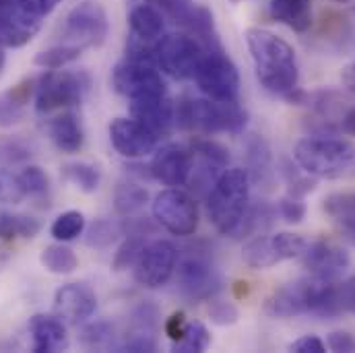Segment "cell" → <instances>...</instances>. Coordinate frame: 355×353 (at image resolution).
Masks as SVG:
<instances>
[{"instance_id": "cell-1", "label": "cell", "mask_w": 355, "mask_h": 353, "mask_svg": "<svg viewBox=\"0 0 355 353\" xmlns=\"http://www.w3.org/2000/svg\"><path fill=\"white\" fill-rule=\"evenodd\" d=\"M246 44L261 87L287 99L297 89L300 81L295 50L283 37L261 27L246 29Z\"/></svg>"}, {"instance_id": "cell-2", "label": "cell", "mask_w": 355, "mask_h": 353, "mask_svg": "<svg viewBox=\"0 0 355 353\" xmlns=\"http://www.w3.org/2000/svg\"><path fill=\"white\" fill-rule=\"evenodd\" d=\"M265 312L272 318H293L302 314H314L320 318L339 316L337 281H322L312 275L291 281L266 300Z\"/></svg>"}, {"instance_id": "cell-3", "label": "cell", "mask_w": 355, "mask_h": 353, "mask_svg": "<svg viewBox=\"0 0 355 353\" xmlns=\"http://www.w3.org/2000/svg\"><path fill=\"white\" fill-rule=\"evenodd\" d=\"M248 124V112L238 101L182 95L176 103V126L196 135H240Z\"/></svg>"}, {"instance_id": "cell-4", "label": "cell", "mask_w": 355, "mask_h": 353, "mask_svg": "<svg viewBox=\"0 0 355 353\" xmlns=\"http://www.w3.org/2000/svg\"><path fill=\"white\" fill-rule=\"evenodd\" d=\"M250 174L244 168H230L209 190L207 213L215 230L223 236L236 238L248 209H250Z\"/></svg>"}, {"instance_id": "cell-5", "label": "cell", "mask_w": 355, "mask_h": 353, "mask_svg": "<svg viewBox=\"0 0 355 353\" xmlns=\"http://www.w3.org/2000/svg\"><path fill=\"white\" fill-rule=\"evenodd\" d=\"M293 162L312 178H341L355 166V145L335 137H308L295 143Z\"/></svg>"}, {"instance_id": "cell-6", "label": "cell", "mask_w": 355, "mask_h": 353, "mask_svg": "<svg viewBox=\"0 0 355 353\" xmlns=\"http://www.w3.org/2000/svg\"><path fill=\"white\" fill-rule=\"evenodd\" d=\"M89 87L91 77L85 71H46L42 77H35V112L48 116L58 110L81 105Z\"/></svg>"}, {"instance_id": "cell-7", "label": "cell", "mask_w": 355, "mask_h": 353, "mask_svg": "<svg viewBox=\"0 0 355 353\" xmlns=\"http://www.w3.org/2000/svg\"><path fill=\"white\" fill-rule=\"evenodd\" d=\"M194 81L200 93L215 101H238L240 97V73L223 46L205 50V56L194 73Z\"/></svg>"}, {"instance_id": "cell-8", "label": "cell", "mask_w": 355, "mask_h": 353, "mask_svg": "<svg viewBox=\"0 0 355 353\" xmlns=\"http://www.w3.org/2000/svg\"><path fill=\"white\" fill-rule=\"evenodd\" d=\"M110 33V21L103 4L97 0H83L69 10L60 25V44L85 48H99Z\"/></svg>"}, {"instance_id": "cell-9", "label": "cell", "mask_w": 355, "mask_h": 353, "mask_svg": "<svg viewBox=\"0 0 355 353\" xmlns=\"http://www.w3.org/2000/svg\"><path fill=\"white\" fill-rule=\"evenodd\" d=\"M205 56V46L190 33H170L155 42V62L168 77L176 81L194 79Z\"/></svg>"}, {"instance_id": "cell-10", "label": "cell", "mask_w": 355, "mask_h": 353, "mask_svg": "<svg viewBox=\"0 0 355 353\" xmlns=\"http://www.w3.org/2000/svg\"><path fill=\"white\" fill-rule=\"evenodd\" d=\"M151 213L153 219L174 236H192L198 227L196 200L180 188L162 190L151 203Z\"/></svg>"}, {"instance_id": "cell-11", "label": "cell", "mask_w": 355, "mask_h": 353, "mask_svg": "<svg viewBox=\"0 0 355 353\" xmlns=\"http://www.w3.org/2000/svg\"><path fill=\"white\" fill-rule=\"evenodd\" d=\"M155 4L166 19H170L174 25L182 27L186 33L196 37L205 50L219 48V35L215 29V19L213 12L207 6L194 4L192 0H149Z\"/></svg>"}, {"instance_id": "cell-12", "label": "cell", "mask_w": 355, "mask_h": 353, "mask_svg": "<svg viewBox=\"0 0 355 353\" xmlns=\"http://www.w3.org/2000/svg\"><path fill=\"white\" fill-rule=\"evenodd\" d=\"M308 246V240L300 234L279 232L272 236H257L250 240L244 250L242 259L250 268H270V266L300 259Z\"/></svg>"}, {"instance_id": "cell-13", "label": "cell", "mask_w": 355, "mask_h": 353, "mask_svg": "<svg viewBox=\"0 0 355 353\" xmlns=\"http://www.w3.org/2000/svg\"><path fill=\"white\" fill-rule=\"evenodd\" d=\"M112 87L116 89V93L124 95L126 99L168 93L166 81L162 73L157 71V64L130 60V58H124L122 62L114 67Z\"/></svg>"}, {"instance_id": "cell-14", "label": "cell", "mask_w": 355, "mask_h": 353, "mask_svg": "<svg viewBox=\"0 0 355 353\" xmlns=\"http://www.w3.org/2000/svg\"><path fill=\"white\" fill-rule=\"evenodd\" d=\"M176 263L178 250L172 242L168 240L149 242L145 244V248L141 250L137 263L132 266L135 281L147 289H159L172 279Z\"/></svg>"}, {"instance_id": "cell-15", "label": "cell", "mask_w": 355, "mask_h": 353, "mask_svg": "<svg viewBox=\"0 0 355 353\" xmlns=\"http://www.w3.org/2000/svg\"><path fill=\"white\" fill-rule=\"evenodd\" d=\"M178 287L188 300H211L221 289V277L207 257L190 255L178 265Z\"/></svg>"}, {"instance_id": "cell-16", "label": "cell", "mask_w": 355, "mask_h": 353, "mask_svg": "<svg viewBox=\"0 0 355 353\" xmlns=\"http://www.w3.org/2000/svg\"><path fill=\"white\" fill-rule=\"evenodd\" d=\"M157 135H153L147 126L137 122L135 118H114L110 124V141L112 147L126 160H141L155 151Z\"/></svg>"}, {"instance_id": "cell-17", "label": "cell", "mask_w": 355, "mask_h": 353, "mask_svg": "<svg viewBox=\"0 0 355 353\" xmlns=\"http://www.w3.org/2000/svg\"><path fill=\"white\" fill-rule=\"evenodd\" d=\"M130 118L147 126L153 135L166 137L176 126V103L170 93L128 99Z\"/></svg>"}, {"instance_id": "cell-18", "label": "cell", "mask_w": 355, "mask_h": 353, "mask_svg": "<svg viewBox=\"0 0 355 353\" xmlns=\"http://www.w3.org/2000/svg\"><path fill=\"white\" fill-rule=\"evenodd\" d=\"M304 268L322 281H339L343 273L349 268V252L333 242L318 240V242H308L304 255L300 257Z\"/></svg>"}, {"instance_id": "cell-19", "label": "cell", "mask_w": 355, "mask_h": 353, "mask_svg": "<svg viewBox=\"0 0 355 353\" xmlns=\"http://www.w3.org/2000/svg\"><path fill=\"white\" fill-rule=\"evenodd\" d=\"M192 162H194L192 149L178 145V143H168L155 151L149 172L157 182H162L170 188H180V186L188 184V180H190Z\"/></svg>"}, {"instance_id": "cell-20", "label": "cell", "mask_w": 355, "mask_h": 353, "mask_svg": "<svg viewBox=\"0 0 355 353\" xmlns=\"http://www.w3.org/2000/svg\"><path fill=\"white\" fill-rule=\"evenodd\" d=\"M97 308L95 291L83 283H67L54 293V314L67 325H81L93 316Z\"/></svg>"}, {"instance_id": "cell-21", "label": "cell", "mask_w": 355, "mask_h": 353, "mask_svg": "<svg viewBox=\"0 0 355 353\" xmlns=\"http://www.w3.org/2000/svg\"><path fill=\"white\" fill-rule=\"evenodd\" d=\"M31 347L35 353H56L69 350L67 322L56 314H35L29 320Z\"/></svg>"}, {"instance_id": "cell-22", "label": "cell", "mask_w": 355, "mask_h": 353, "mask_svg": "<svg viewBox=\"0 0 355 353\" xmlns=\"http://www.w3.org/2000/svg\"><path fill=\"white\" fill-rule=\"evenodd\" d=\"M48 135L54 147L69 155L79 153L85 145V130L81 118L71 110H62L58 116H54L48 122Z\"/></svg>"}, {"instance_id": "cell-23", "label": "cell", "mask_w": 355, "mask_h": 353, "mask_svg": "<svg viewBox=\"0 0 355 353\" xmlns=\"http://www.w3.org/2000/svg\"><path fill=\"white\" fill-rule=\"evenodd\" d=\"M42 23L23 15L15 4L0 10V44L4 48H23L40 31Z\"/></svg>"}, {"instance_id": "cell-24", "label": "cell", "mask_w": 355, "mask_h": 353, "mask_svg": "<svg viewBox=\"0 0 355 353\" xmlns=\"http://www.w3.org/2000/svg\"><path fill=\"white\" fill-rule=\"evenodd\" d=\"M35 93V77L0 91V128H10L25 118V107Z\"/></svg>"}, {"instance_id": "cell-25", "label": "cell", "mask_w": 355, "mask_h": 353, "mask_svg": "<svg viewBox=\"0 0 355 353\" xmlns=\"http://www.w3.org/2000/svg\"><path fill=\"white\" fill-rule=\"evenodd\" d=\"M324 213L337 232L355 246V192H335L322 203Z\"/></svg>"}, {"instance_id": "cell-26", "label": "cell", "mask_w": 355, "mask_h": 353, "mask_svg": "<svg viewBox=\"0 0 355 353\" xmlns=\"http://www.w3.org/2000/svg\"><path fill=\"white\" fill-rule=\"evenodd\" d=\"M128 27H130L132 37H137L141 42H147V44H155L164 35L166 17L151 2L149 4H139L128 15Z\"/></svg>"}, {"instance_id": "cell-27", "label": "cell", "mask_w": 355, "mask_h": 353, "mask_svg": "<svg viewBox=\"0 0 355 353\" xmlns=\"http://www.w3.org/2000/svg\"><path fill=\"white\" fill-rule=\"evenodd\" d=\"M270 17L295 33H304L312 27V0H270Z\"/></svg>"}, {"instance_id": "cell-28", "label": "cell", "mask_w": 355, "mask_h": 353, "mask_svg": "<svg viewBox=\"0 0 355 353\" xmlns=\"http://www.w3.org/2000/svg\"><path fill=\"white\" fill-rule=\"evenodd\" d=\"M40 232H42V223L35 217L0 209V242L31 240Z\"/></svg>"}, {"instance_id": "cell-29", "label": "cell", "mask_w": 355, "mask_h": 353, "mask_svg": "<svg viewBox=\"0 0 355 353\" xmlns=\"http://www.w3.org/2000/svg\"><path fill=\"white\" fill-rule=\"evenodd\" d=\"M246 160H248V174L250 180L266 184L272 176V157L266 141L259 135H252L246 143Z\"/></svg>"}, {"instance_id": "cell-30", "label": "cell", "mask_w": 355, "mask_h": 353, "mask_svg": "<svg viewBox=\"0 0 355 353\" xmlns=\"http://www.w3.org/2000/svg\"><path fill=\"white\" fill-rule=\"evenodd\" d=\"M40 265L52 275H71L79 268V257L64 242L50 244L40 255Z\"/></svg>"}, {"instance_id": "cell-31", "label": "cell", "mask_w": 355, "mask_h": 353, "mask_svg": "<svg viewBox=\"0 0 355 353\" xmlns=\"http://www.w3.org/2000/svg\"><path fill=\"white\" fill-rule=\"evenodd\" d=\"M149 200V194L143 186L135 182H120L114 190V207L116 213L122 217L137 215Z\"/></svg>"}, {"instance_id": "cell-32", "label": "cell", "mask_w": 355, "mask_h": 353, "mask_svg": "<svg viewBox=\"0 0 355 353\" xmlns=\"http://www.w3.org/2000/svg\"><path fill=\"white\" fill-rule=\"evenodd\" d=\"M83 54L81 46H73V44H56L48 50H42L40 54H35L33 64L42 67L46 71H58L69 67L71 62L79 60V56Z\"/></svg>"}, {"instance_id": "cell-33", "label": "cell", "mask_w": 355, "mask_h": 353, "mask_svg": "<svg viewBox=\"0 0 355 353\" xmlns=\"http://www.w3.org/2000/svg\"><path fill=\"white\" fill-rule=\"evenodd\" d=\"M62 176L85 194H93L101 184V170L87 162H73L62 166Z\"/></svg>"}, {"instance_id": "cell-34", "label": "cell", "mask_w": 355, "mask_h": 353, "mask_svg": "<svg viewBox=\"0 0 355 353\" xmlns=\"http://www.w3.org/2000/svg\"><path fill=\"white\" fill-rule=\"evenodd\" d=\"M85 227L87 221L81 211H64L52 221L50 234L56 242H73L85 232Z\"/></svg>"}, {"instance_id": "cell-35", "label": "cell", "mask_w": 355, "mask_h": 353, "mask_svg": "<svg viewBox=\"0 0 355 353\" xmlns=\"http://www.w3.org/2000/svg\"><path fill=\"white\" fill-rule=\"evenodd\" d=\"M272 221H275V211H272L270 205H266V203H259L254 207L250 205V209H248V213H246V217H244V221H242V225H240V230L236 234V240L246 238V236L265 234L266 230H270Z\"/></svg>"}, {"instance_id": "cell-36", "label": "cell", "mask_w": 355, "mask_h": 353, "mask_svg": "<svg viewBox=\"0 0 355 353\" xmlns=\"http://www.w3.org/2000/svg\"><path fill=\"white\" fill-rule=\"evenodd\" d=\"M120 236H124V230H122L120 223H116L112 219H95L87 227L85 242L91 248H107Z\"/></svg>"}, {"instance_id": "cell-37", "label": "cell", "mask_w": 355, "mask_h": 353, "mask_svg": "<svg viewBox=\"0 0 355 353\" xmlns=\"http://www.w3.org/2000/svg\"><path fill=\"white\" fill-rule=\"evenodd\" d=\"M33 151L29 143H25L19 137H0V168H15L21 164H27L31 160Z\"/></svg>"}, {"instance_id": "cell-38", "label": "cell", "mask_w": 355, "mask_h": 353, "mask_svg": "<svg viewBox=\"0 0 355 353\" xmlns=\"http://www.w3.org/2000/svg\"><path fill=\"white\" fill-rule=\"evenodd\" d=\"M211 345V335L207 331V327L198 320L188 322L186 331L182 335V339L174 343V352L178 353H200L207 352Z\"/></svg>"}, {"instance_id": "cell-39", "label": "cell", "mask_w": 355, "mask_h": 353, "mask_svg": "<svg viewBox=\"0 0 355 353\" xmlns=\"http://www.w3.org/2000/svg\"><path fill=\"white\" fill-rule=\"evenodd\" d=\"M19 184L29 198H44L50 192V178L40 166H27L19 174Z\"/></svg>"}, {"instance_id": "cell-40", "label": "cell", "mask_w": 355, "mask_h": 353, "mask_svg": "<svg viewBox=\"0 0 355 353\" xmlns=\"http://www.w3.org/2000/svg\"><path fill=\"white\" fill-rule=\"evenodd\" d=\"M145 244L147 242H145L143 234H126V240L120 244V248L114 255V263H112L114 270L122 273L126 268H132L139 255H141V250L145 248Z\"/></svg>"}, {"instance_id": "cell-41", "label": "cell", "mask_w": 355, "mask_h": 353, "mask_svg": "<svg viewBox=\"0 0 355 353\" xmlns=\"http://www.w3.org/2000/svg\"><path fill=\"white\" fill-rule=\"evenodd\" d=\"M114 341V327L105 320H97L87 325L81 331V343L91 350H101V347H110Z\"/></svg>"}, {"instance_id": "cell-42", "label": "cell", "mask_w": 355, "mask_h": 353, "mask_svg": "<svg viewBox=\"0 0 355 353\" xmlns=\"http://www.w3.org/2000/svg\"><path fill=\"white\" fill-rule=\"evenodd\" d=\"M25 196L17 174L8 172V168H0V203L2 205H19Z\"/></svg>"}, {"instance_id": "cell-43", "label": "cell", "mask_w": 355, "mask_h": 353, "mask_svg": "<svg viewBox=\"0 0 355 353\" xmlns=\"http://www.w3.org/2000/svg\"><path fill=\"white\" fill-rule=\"evenodd\" d=\"M60 2H62V0H15L12 4H15L23 15H27L29 19L42 23V21H44Z\"/></svg>"}, {"instance_id": "cell-44", "label": "cell", "mask_w": 355, "mask_h": 353, "mask_svg": "<svg viewBox=\"0 0 355 353\" xmlns=\"http://www.w3.org/2000/svg\"><path fill=\"white\" fill-rule=\"evenodd\" d=\"M209 318L211 322L219 325V327H230L238 322V308L232 302H223V300H213L209 304Z\"/></svg>"}, {"instance_id": "cell-45", "label": "cell", "mask_w": 355, "mask_h": 353, "mask_svg": "<svg viewBox=\"0 0 355 353\" xmlns=\"http://www.w3.org/2000/svg\"><path fill=\"white\" fill-rule=\"evenodd\" d=\"M277 211L279 215L287 221V223H302L304 217H306V205L300 196H293V194H287L279 200L277 205Z\"/></svg>"}, {"instance_id": "cell-46", "label": "cell", "mask_w": 355, "mask_h": 353, "mask_svg": "<svg viewBox=\"0 0 355 353\" xmlns=\"http://www.w3.org/2000/svg\"><path fill=\"white\" fill-rule=\"evenodd\" d=\"M283 176L287 180L289 194H293V196H304V194H308V192H312V190L316 188V182H314V180L304 178L308 176L306 172L297 174V170L291 168V164H287V162L283 164Z\"/></svg>"}, {"instance_id": "cell-47", "label": "cell", "mask_w": 355, "mask_h": 353, "mask_svg": "<svg viewBox=\"0 0 355 353\" xmlns=\"http://www.w3.org/2000/svg\"><path fill=\"white\" fill-rule=\"evenodd\" d=\"M118 350L120 352H157V343L151 333L132 331L130 337H126V341L118 345Z\"/></svg>"}, {"instance_id": "cell-48", "label": "cell", "mask_w": 355, "mask_h": 353, "mask_svg": "<svg viewBox=\"0 0 355 353\" xmlns=\"http://www.w3.org/2000/svg\"><path fill=\"white\" fill-rule=\"evenodd\" d=\"M337 295L341 312L355 314V277L347 279L345 283H337Z\"/></svg>"}, {"instance_id": "cell-49", "label": "cell", "mask_w": 355, "mask_h": 353, "mask_svg": "<svg viewBox=\"0 0 355 353\" xmlns=\"http://www.w3.org/2000/svg\"><path fill=\"white\" fill-rule=\"evenodd\" d=\"M289 352L293 353H327V345L322 343V339H318L316 335H304L297 341H293L289 345Z\"/></svg>"}, {"instance_id": "cell-50", "label": "cell", "mask_w": 355, "mask_h": 353, "mask_svg": "<svg viewBox=\"0 0 355 353\" xmlns=\"http://www.w3.org/2000/svg\"><path fill=\"white\" fill-rule=\"evenodd\" d=\"M186 325H188V320H186V314L180 310V312H174L168 320H166V335L170 337V341L172 343H176L182 339V335H184V331H186Z\"/></svg>"}, {"instance_id": "cell-51", "label": "cell", "mask_w": 355, "mask_h": 353, "mask_svg": "<svg viewBox=\"0 0 355 353\" xmlns=\"http://www.w3.org/2000/svg\"><path fill=\"white\" fill-rule=\"evenodd\" d=\"M329 350L333 352H355V339L347 331H333L329 335Z\"/></svg>"}, {"instance_id": "cell-52", "label": "cell", "mask_w": 355, "mask_h": 353, "mask_svg": "<svg viewBox=\"0 0 355 353\" xmlns=\"http://www.w3.org/2000/svg\"><path fill=\"white\" fill-rule=\"evenodd\" d=\"M341 132H345L349 137H355V105L343 114V118H341Z\"/></svg>"}, {"instance_id": "cell-53", "label": "cell", "mask_w": 355, "mask_h": 353, "mask_svg": "<svg viewBox=\"0 0 355 353\" xmlns=\"http://www.w3.org/2000/svg\"><path fill=\"white\" fill-rule=\"evenodd\" d=\"M341 81H343V85L349 89L352 93H355V60L354 62H349V64L343 69V73H341Z\"/></svg>"}, {"instance_id": "cell-54", "label": "cell", "mask_w": 355, "mask_h": 353, "mask_svg": "<svg viewBox=\"0 0 355 353\" xmlns=\"http://www.w3.org/2000/svg\"><path fill=\"white\" fill-rule=\"evenodd\" d=\"M8 261H10V252H8L4 246H0V270L8 265Z\"/></svg>"}, {"instance_id": "cell-55", "label": "cell", "mask_w": 355, "mask_h": 353, "mask_svg": "<svg viewBox=\"0 0 355 353\" xmlns=\"http://www.w3.org/2000/svg\"><path fill=\"white\" fill-rule=\"evenodd\" d=\"M4 62H6V54H4V46L0 44V71L4 69Z\"/></svg>"}, {"instance_id": "cell-56", "label": "cell", "mask_w": 355, "mask_h": 353, "mask_svg": "<svg viewBox=\"0 0 355 353\" xmlns=\"http://www.w3.org/2000/svg\"><path fill=\"white\" fill-rule=\"evenodd\" d=\"M12 2H15V0H0V10H2V8H6V6H8V4H12Z\"/></svg>"}, {"instance_id": "cell-57", "label": "cell", "mask_w": 355, "mask_h": 353, "mask_svg": "<svg viewBox=\"0 0 355 353\" xmlns=\"http://www.w3.org/2000/svg\"><path fill=\"white\" fill-rule=\"evenodd\" d=\"M333 2H337V4H352L354 0H333Z\"/></svg>"}]
</instances>
